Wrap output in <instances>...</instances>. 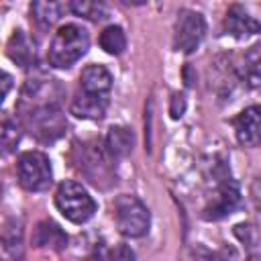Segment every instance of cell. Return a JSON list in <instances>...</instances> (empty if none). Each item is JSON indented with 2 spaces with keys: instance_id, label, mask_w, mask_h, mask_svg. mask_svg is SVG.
Masks as SVG:
<instances>
[{
  "instance_id": "6da1fadb",
  "label": "cell",
  "mask_w": 261,
  "mask_h": 261,
  "mask_svg": "<svg viewBox=\"0 0 261 261\" xmlns=\"http://www.w3.org/2000/svg\"><path fill=\"white\" fill-rule=\"evenodd\" d=\"M90 47V35L82 24L75 22H67L63 27L57 29L49 51H47V59L53 67L59 69H67L71 67L77 59H82L86 55Z\"/></svg>"
},
{
  "instance_id": "7a4b0ae2",
  "label": "cell",
  "mask_w": 261,
  "mask_h": 261,
  "mask_svg": "<svg viewBox=\"0 0 261 261\" xmlns=\"http://www.w3.org/2000/svg\"><path fill=\"white\" fill-rule=\"evenodd\" d=\"M55 206L69 222H75V224L90 220L96 212L94 198L88 194V190L82 184L73 179H65L63 184H59L55 192Z\"/></svg>"
},
{
  "instance_id": "3957f363",
  "label": "cell",
  "mask_w": 261,
  "mask_h": 261,
  "mask_svg": "<svg viewBox=\"0 0 261 261\" xmlns=\"http://www.w3.org/2000/svg\"><path fill=\"white\" fill-rule=\"evenodd\" d=\"M114 220H116L120 234H124L128 239H139V237L147 234L151 216H149L147 206L137 196L124 194L114 204Z\"/></svg>"
},
{
  "instance_id": "277c9868",
  "label": "cell",
  "mask_w": 261,
  "mask_h": 261,
  "mask_svg": "<svg viewBox=\"0 0 261 261\" xmlns=\"http://www.w3.org/2000/svg\"><path fill=\"white\" fill-rule=\"evenodd\" d=\"M16 175L27 192H43L53 181L51 161L41 151H27L16 161Z\"/></svg>"
},
{
  "instance_id": "5b68a950",
  "label": "cell",
  "mask_w": 261,
  "mask_h": 261,
  "mask_svg": "<svg viewBox=\"0 0 261 261\" xmlns=\"http://www.w3.org/2000/svg\"><path fill=\"white\" fill-rule=\"evenodd\" d=\"M27 126L35 139L49 143V141H55L63 135L67 122L63 118L61 110L53 102H47V104H41V106L29 110Z\"/></svg>"
},
{
  "instance_id": "8992f818",
  "label": "cell",
  "mask_w": 261,
  "mask_h": 261,
  "mask_svg": "<svg viewBox=\"0 0 261 261\" xmlns=\"http://www.w3.org/2000/svg\"><path fill=\"white\" fill-rule=\"evenodd\" d=\"M206 22L204 16L196 10H181L173 29V47L184 53H192L204 39Z\"/></svg>"
},
{
  "instance_id": "52a82bcc",
  "label": "cell",
  "mask_w": 261,
  "mask_h": 261,
  "mask_svg": "<svg viewBox=\"0 0 261 261\" xmlns=\"http://www.w3.org/2000/svg\"><path fill=\"white\" fill-rule=\"evenodd\" d=\"M110 94H94V92H84V90H77L71 98V104H69V110L73 116L77 118H84V120H98L106 114L108 110V98Z\"/></svg>"
},
{
  "instance_id": "ba28073f",
  "label": "cell",
  "mask_w": 261,
  "mask_h": 261,
  "mask_svg": "<svg viewBox=\"0 0 261 261\" xmlns=\"http://www.w3.org/2000/svg\"><path fill=\"white\" fill-rule=\"evenodd\" d=\"M234 133L239 143L247 147L259 145L261 137V122H259V106H249L245 108L237 118H234Z\"/></svg>"
},
{
  "instance_id": "9c48e42d",
  "label": "cell",
  "mask_w": 261,
  "mask_h": 261,
  "mask_svg": "<svg viewBox=\"0 0 261 261\" xmlns=\"http://www.w3.org/2000/svg\"><path fill=\"white\" fill-rule=\"evenodd\" d=\"M224 31L232 37H249V35H255L259 31V22L247 14V10L241 6V4H232L226 12V18H224Z\"/></svg>"
},
{
  "instance_id": "30bf717a",
  "label": "cell",
  "mask_w": 261,
  "mask_h": 261,
  "mask_svg": "<svg viewBox=\"0 0 261 261\" xmlns=\"http://www.w3.org/2000/svg\"><path fill=\"white\" fill-rule=\"evenodd\" d=\"M237 204H239V190L232 186V184H226V186H222L214 196H212V200H210V204L206 206V218L208 220H218V218H222V216H226V214H230L234 208H237Z\"/></svg>"
},
{
  "instance_id": "8fae6325",
  "label": "cell",
  "mask_w": 261,
  "mask_h": 261,
  "mask_svg": "<svg viewBox=\"0 0 261 261\" xmlns=\"http://www.w3.org/2000/svg\"><path fill=\"white\" fill-rule=\"evenodd\" d=\"M112 75L104 65H88L80 75V90L94 94H110Z\"/></svg>"
},
{
  "instance_id": "7c38bea8",
  "label": "cell",
  "mask_w": 261,
  "mask_h": 261,
  "mask_svg": "<svg viewBox=\"0 0 261 261\" xmlns=\"http://www.w3.org/2000/svg\"><path fill=\"white\" fill-rule=\"evenodd\" d=\"M6 53L20 67H29L35 61V45L27 37L24 31H14L12 33V37H10L8 45H6Z\"/></svg>"
},
{
  "instance_id": "4fadbf2b",
  "label": "cell",
  "mask_w": 261,
  "mask_h": 261,
  "mask_svg": "<svg viewBox=\"0 0 261 261\" xmlns=\"http://www.w3.org/2000/svg\"><path fill=\"white\" fill-rule=\"evenodd\" d=\"M33 245L35 247H49L55 251H61L67 245V237L65 232L51 220H43L37 224L35 234H33Z\"/></svg>"
},
{
  "instance_id": "5bb4252c",
  "label": "cell",
  "mask_w": 261,
  "mask_h": 261,
  "mask_svg": "<svg viewBox=\"0 0 261 261\" xmlns=\"http://www.w3.org/2000/svg\"><path fill=\"white\" fill-rule=\"evenodd\" d=\"M63 10H67V4H63V2H33L31 4V14H33L35 22L43 29L55 24L61 18Z\"/></svg>"
},
{
  "instance_id": "9a60e30c",
  "label": "cell",
  "mask_w": 261,
  "mask_h": 261,
  "mask_svg": "<svg viewBox=\"0 0 261 261\" xmlns=\"http://www.w3.org/2000/svg\"><path fill=\"white\" fill-rule=\"evenodd\" d=\"M133 147V133L126 126H112L106 137V149L110 155H126Z\"/></svg>"
},
{
  "instance_id": "2e32d148",
  "label": "cell",
  "mask_w": 261,
  "mask_h": 261,
  "mask_svg": "<svg viewBox=\"0 0 261 261\" xmlns=\"http://www.w3.org/2000/svg\"><path fill=\"white\" fill-rule=\"evenodd\" d=\"M20 141V126L16 120L4 116L0 118V155H8L16 149Z\"/></svg>"
},
{
  "instance_id": "e0dca14e",
  "label": "cell",
  "mask_w": 261,
  "mask_h": 261,
  "mask_svg": "<svg viewBox=\"0 0 261 261\" xmlns=\"http://www.w3.org/2000/svg\"><path fill=\"white\" fill-rule=\"evenodd\" d=\"M100 47L110 53V55H120L126 47V37H124V31L116 24H110L106 27L102 33H100Z\"/></svg>"
},
{
  "instance_id": "ac0fdd59",
  "label": "cell",
  "mask_w": 261,
  "mask_h": 261,
  "mask_svg": "<svg viewBox=\"0 0 261 261\" xmlns=\"http://www.w3.org/2000/svg\"><path fill=\"white\" fill-rule=\"evenodd\" d=\"M67 10H71L77 16L90 18V20H102L106 16V6L102 2H90V0H75L67 4Z\"/></svg>"
},
{
  "instance_id": "d6986e66",
  "label": "cell",
  "mask_w": 261,
  "mask_h": 261,
  "mask_svg": "<svg viewBox=\"0 0 261 261\" xmlns=\"http://www.w3.org/2000/svg\"><path fill=\"white\" fill-rule=\"evenodd\" d=\"M110 261H135V253L130 251V247H126V245H118V247L112 251Z\"/></svg>"
},
{
  "instance_id": "ffe728a7",
  "label": "cell",
  "mask_w": 261,
  "mask_h": 261,
  "mask_svg": "<svg viewBox=\"0 0 261 261\" xmlns=\"http://www.w3.org/2000/svg\"><path fill=\"white\" fill-rule=\"evenodd\" d=\"M10 88H12V75H10L8 71L0 69V104H2V102H4V98L8 96Z\"/></svg>"
},
{
  "instance_id": "44dd1931",
  "label": "cell",
  "mask_w": 261,
  "mask_h": 261,
  "mask_svg": "<svg viewBox=\"0 0 261 261\" xmlns=\"http://www.w3.org/2000/svg\"><path fill=\"white\" fill-rule=\"evenodd\" d=\"M2 194H4V188H2V184H0V202H2Z\"/></svg>"
}]
</instances>
